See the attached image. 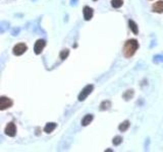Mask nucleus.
I'll return each instance as SVG.
<instances>
[{
  "label": "nucleus",
  "mask_w": 163,
  "mask_h": 152,
  "mask_svg": "<svg viewBox=\"0 0 163 152\" xmlns=\"http://www.w3.org/2000/svg\"><path fill=\"white\" fill-rule=\"evenodd\" d=\"M138 48H139V43H138V41H137V40L132 39V40L126 41L125 44H124L123 50H122L124 57H125V58L133 57L135 55V53L137 52Z\"/></svg>",
  "instance_id": "f257e3e1"
},
{
  "label": "nucleus",
  "mask_w": 163,
  "mask_h": 152,
  "mask_svg": "<svg viewBox=\"0 0 163 152\" xmlns=\"http://www.w3.org/2000/svg\"><path fill=\"white\" fill-rule=\"evenodd\" d=\"M93 89H94V86L92 84L87 85V86L84 87V89L81 91L80 95H79V100H80V102H83V100H85L86 98L88 97V96L91 95V92L93 91Z\"/></svg>",
  "instance_id": "f03ea898"
},
{
  "label": "nucleus",
  "mask_w": 163,
  "mask_h": 152,
  "mask_svg": "<svg viewBox=\"0 0 163 152\" xmlns=\"http://www.w3.org/2000/svg\"><path fill=\"white\" fill-rule=\"evenodd\" d=\"M27 50H28L27 45H26L25 43H20V44L16 45V46L13 47L12 53H13V55H16V56H21V55H23Z\"/></svg>",
  "instance_id": "7ed1b4c3"
},
{
  "label": "nucleus",
  "mask_w": 163,
  "mask_h": 152,
  "mask_svg": "<svg viewBox=\"0 0 163 152\" xmlns=\"http://www.w3.org/2000/svg\"><path fill=\"white\" fill-rule=\"evenodd\" d=\"M12 104H13L12 99L6 97V96H1V97H0V110L1 111H4V110H6V109L11 108Z\"/></svg>",
  "instance_id": "20e7f679"
},
{
  "label": "nucleus",
  "mask_w": 163,
  "mask_h": 152,
  "mask_svg": "<svg viewBox=\"0 0 163 152\" xmlns=\"http://www.w3.org/2000/svg\"><path fill=\"white\" fill-rule=\"evenodd\" d=\"M5 134L9 137H14L16 134V127L13 122H10L5 127Z\"/></svg>",
  "instance_id": "39448f33"
},
{
  "label": "nucleus",
  "mask_w": 163,
  "mask_h": 152,
  "mask_svg": "<svg viewBox=\"0 0 163 152\" xmlns=\"http://www.w3.org/2000/svg\"><path fill=\"white\" fill-rule=\"evenodd\" d=\"M45 46H46V42L44 40H38L35 43V46H34V52H35V54L37 55L41 54L42 51L44 50Z\"/></svg>",
  "instance_id": "423d86ee"
},
{
  "label": "nucleus",
  "mask_w": 163,
  "mask_h": 152,
  "mask_svg": "<svg viewBox=\"0 0 163 152\" xmlns=\"http://www.w3.org/2000/svg\"><path fill=\"white\" fill-rule=\"evenodd\" d=\"M83 14H84V18H85V20H91L92 18H93L94 11L91 7H89V6H85V7H84V10H83Z\"/></svg>",
  "instance_id": "0eeeda50"
},
{
  "label": "nucleus",
  "mask_w": 163,
  "mask_h": 152,
  "mask_svg": "<svg viewBox=\"0 0 163 152\" xmlns=\"http://www.w3.org/2000/svg\"><path fill=\"white\" fill-rule=\"evenodd\" d=\"M152 10L156 13H163V1H157L152 5Z\"/></svg>",
  "instance_id": "6e6552de"
},
{
  "label": "nucleus",
  "mask_w": 163,
  "mask_h": 152,
  "mask_svg": "<svg viewBox=\"0 0 163 152\" xmlns=\"http://www.w3.org/2000/svg\"><path fill=\"white\" fill-rule=\"evenodd\" d=\"M57 127V124L56 123H47L46 126L44 127V132L46 133H52Z\"/></svg>",
  "instance_id": "1a4fd4ad"
},
{
  "label": "nucleus",
  "mask_w": 163,
  "mask_h": 152,
  "mask_svg": "<svg viewBox=\"0 0 163 152\" xmlns=\"http://www.w3.org/2000/svg\"><path fill=\"white\" fill-rule=\"evenodd\" d=\"M92 121H93V115H91V114L86 115L85 117H84V119L82 120V125H83L84 127H86V126L89 125Z\"/></svg>",
  "instance_id": "9d476101"
},
{
  "label": "nucleus",
  "mask_w": 163,
  "mask_h": 152,
  "mask_svg": "<svg viewBox=\"0 0 163 152\" xmlns=\"http://www.w3.org/2000/svg\"><path fill=\"white\" fill-rule=\"evenodd\" d=\"M128 25H130V29H132V32L135 35H138L139 33V27L137 25V23L134 20H128Z\"/></svg>",
  "instance_id": "9b49d317"
},
{
  "label": "nucleus",
  "mask_w": 163,
  "mask_h": 152,
  "mask_svg": "<svg viewBox=\"0 0 163 152\" xmlns=\"http://www.w3.org/2000/svg\"><path fill=\"white\" fill-rule=\"evenodd\" d=\"M110 108H111V102L110 100H104V102H102L101 104H100V110L101 111L109 110Z\"/></svg>",
  "instance_id": "f8f14e48"
},
{
  "label": "nucleus",
  "mask_w": 163,
  "mask_h": 152,
  "mask_svg": "<svg viewBox=\"0 0 163 152\" xmlns=\"http://www.w3.org/2000/svg\"><path fill=\"white\" fill-rule=\"evenodd\" d=\"M128 128H130V122L124 121L123 123H121L120 125H119L118 129H119V131H121V132H125Z\"/></svg>",
  "instance_id": "ddd939ff"
},
{
  "label": "nucleus",
  "mask_w": 163,
  "mask_h": 152,
  "mask_svg": "<svg viewBox=\"0 0 163 152\" xmlns=\"http://www.w3.org/2000/svg\"><path fill=\"white\" fill-rule=\"evenodd\" d=\"M122 4H123V1H122V0H111V5L114 8L121 7Z\"/></svg>",
  "instance_id": "4468645a"
},
{
  "label": "nucleus",
  "mask_w": 163,
  "mask_h": 152,
  "mask_svg": "<svg viewBox=\"0 0 163 152\" xmlns=\"http://www.w3.org/2000/svg\"><path fill=\"white\" fill-rule=\"evenodd\" d=\"M68 55H69V51L68 50H62L60 52V54H59V57H60L61 60H64L68 57Z\"/></svg>",
  "instance_id": "2eb2a0df"
},
{
  "label": "nucleus",
  "mask_w": 163,
  "mask_h": 152,
  "mask_svg": "<svg viewBox=\"0 0 163 152\" xmlns=\"http://www.w3.org/2000/svg\"><path fill=\"white\" fill-rule=\"evenodd\" d=\"M133 96H134V90H128V91H126V92L123 95V97L125 98L126 100L130 99V98H132Z\"/></svg>",
  "instance_id": "dca6fc26"
},
{
  "label": "nucleus",
  "mask_w": 163,
  "mask_h": 152,
  "mask_svg": "<svg viewBox=\"0 0 163 152\" xmlns=\"http://www.w3.org/2000/svg\"><path fill=\"white\" fill-rule=\"evenodd\" d=\"M122 142V138L120 136H116V137H114V139H113V144L114 145H119L120 143Z\"/></svg>",
  "instance_id": "f3484780"
}]
</instances>
